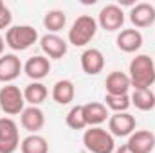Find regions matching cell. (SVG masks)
<instances>
[{"instance_id": "cell-1", "label": "cell", "mask_w": 155, "mask_h": 153, "mask_svg": "<svg viewBox=\"0 0 155 153\" xmlns=\"http://www.w3.org/2000/svg\"><path fill=\"white\" fill-rule=\"evenodd\" d=\"M128 77L134 86V90L139 88H150L155 83V63L146 54H137L130 61Z\"/></svg>"}, {"instance_id": "cell-2", "label": "cell", "mask_w": 155, "mask_h": 153, "mask_svg": "<svg viewBox=\"0 0 155 153\" xmlns=\"http://www.w3.org/2000/svg\"><path fill=\"white\" fill-rule=\"evenodd\" d=\"M83 144L90 153H114L116 151L114 135L108 130L101 128V126H92V128L85 130Z\"/></svg>"}, {"instance_id": "cell-3", "label": "cell", "mask_w": 155, "mask_h": 153, "mask_svg": "<svg viewBox=\"0 0 155 153\" xmlns=\"http://www.w3.org/2000/svg\"><path fill=\"white\" fill-rule=\"evenodd\" d=\"M96 33H97V22L88 15H81L69 29V41L74 47H85L96 36Z\"/></svg>"}, {"instance_id": "cell-4", "label": "cell", "mask_w": 155, "mask_h": 153, "mask_svg": "<svg viewBox=\"0 0 155 153\" xmlns=\"http://www.w3.org/2000/svg\"><path fill=\"white\" fill-rule=\"evenodd\" d=\"M38 41V31L31 25H13L5 33V45L13 50H27Z\"/></svg>"}, {"instance_id": "cell-5", "label": "cell", "mask_w": 155, "mask_h": 153, "mask_svg": "<svg viewBox=\"0 0 155 153\" xmlns=\"http://www.w3.org/2000/svg\"><path fill=\"white\" fill-rule=\"evenodd\" d=\"M0 108L7 115H18L25 108L24 92L16 85H5L0 88Z\"/></svg>"}, {"instance_id": "cell-6", "label": "cell", "mask_w": 155, "mask_h": 153, "mask_svg": "<svg viewBox=\"0 0 155 153\" xmlns=\"http://www.w3.org/2000/svg\"><path fill=\"white\" fill-rule=\"evenodd\" d=\"M20 148L18 126L11 117L0 119V153H15Z\"/></svg>"}, {"instance_id": "cell-7", "label": "cell", "mask_w": 155, "mask_h": 153, "mask_svg": "<svg viewBox=\"0 0 155 153\" xmlns=\"http://www.w3.org/2000/svg\"><path fill=\"white\" fill-rule=\"evenodd\" d=\"M97 24L108 31V33H114V31H119L124 24V13L123 9L116 5V4H108L105 5L101 11H99V18H97Z\"/></svg>"}, {"instance_id": "cell-8", "label": "cell", "mask_w": 155, "mask_h": 153, "mask_svg": "<svg viewBox=\"0 0 155 153\" xmlns=\"http://www.w3.org/2000/svg\"><path fill=\"white\" fill-rule=\"evenodd\" d=\"M108 132L114 137H128L135 132V117L128 112L114 114L108 117Z\"/></svg>"}, {"instance_id": "cell-9", "label": "cell", "mask_w": 155, "mask_h": 153, "mask_svg": "<svg viewBox=\"0 0 155 153\" xmlns=\"http://www.w3.org/2000/svg\"><path fill=\"white\" fill-rule=\"evenodd\" d=\"M130 22L139 27V29H144V27H150L155 24V7L148 2H141V4H135L130 11Z\"/></svg>"}, {"instance_id": "cell-10", "label": "cell", "mask_w": 155, "mask_h": 153, "mask_svg": "<svg viewBox=\"0 0 155 153\" xmlns=\"http://www.w3.org/2000/svg\"><path fill=\"white\" fill-rule=\"evenodd\" d=\"M126 146L135 153H152L155 148V135L150 130H139L134 132L128 137Z\"/></svg>"}, {"instance_id": "cell-11", "label": "cell", "mask_w": 155, "mask_h": 153, "mask_svg": "<svg viewBox=\"0 0 155 153\" xmlns=\"http://www.w3.org/2000/svg\"><path fill=\"white\" fill-rule=\"evenodd\" d=\"M40 45H41L45 58L49 60H60L67 54V41L60 38L58 34H45L40 40Z\"/></svg>"}, {"instance_id": "cell-12", "label": "cell", "mask_w": 155, "mask_h": 153, "mask_svg": "<svg viewBox=\"0 0 155 153\" xmlns=\"http://www.w3.org/2000/svg\"><path fill=\"white\" fill-rule=\"evenodd\" d=\"M22 61L16 54H4L0 56V81L2 83H11L22 72Z\"/></svg>"}, {"instance_id": "cell-13", "label": "cell", "mask_w": 155, "mask_h": 153, "mask_svg": "<svg viewBox=\"0 0 155 153\" xmlns=\"http://www.w3.org/2000/svg\"><path fill=\"white\" fill-rule=\"evenodd\" d=\"M105 67V56L99 49H87L81 54V69L88 76H96Z\"/></svg>"}, {"instance_id": "cell-14", "label": "cell", "mask_w": 155, "mask_h": 153, "mask_svg": "<svg viewBox=\"0 0 155 153\" xmlns=\"http://www.w3.org/2000/svg\"><path fill=\"white\" fill-rule=\"evenodd\" d=\"M116 43L119 50L132 54V52H137L143 47V34L137 29H123L117 34Z\"/></svg>"}, {"instance_id": "cell-15", "label": "cell", "mask_w": 155, "mask_h": 153, "mask_svg": "<svg viewBox=\"0 0 155 153\" xmlns=\"http://www.w3.org/2000/svg\"><path fill=\"white\" fill-rule=\"evenodd\" d=\"M83 115H85L87 126H90V128L103 124L110 117L108 108L105 106V103H97V101H92V103L83 105Z\"/></svg>"}, {"instance_id": "cell-16", "label": "cell", "mask_w": 155, "mask_h": 153, "mask_svg": "<svg viewBox=\"0 0 155 153\" xmlns=\"http://www.w3.org/2000/svg\"><path fill=\"white\" fill-rule=\"evenodd\" d=\"M20 122L29 133H36L45 124V115H43V112L38 106H27L20 114Z\"/></svg>"}, {"instance_id": "cell-17", "label": "cell", "mask_w": 155, "mask_h": 153, "mask_svg": "<svg viewBox=\"0 0 155 153\" xmlns=\"http://www.w3.org/2000/svg\"><path fill=\"white\" fill-rule=\"evenodd\" d=\"M24 72L31 77V79L40 81V79H43V77L51 72V61L45 56H33V58H29L25 61Z\"/></svg>"}, {"instance_id": "cell-18", "label": "cell", "mask_w": 155, "mask_h": 153, "mask_svg": "<svg viewBox=\"0 0 155 153\" xmlns=\"http://www.w3.org/2000/svg\"><path fill=\"white\" fill-rule=\"evenodd\" d=\"M105 86H107V94L123 96V94H128L132 83H130L128 74H124V72H121V70H114V72H110V74L107 76Z\"/></svg>"}, {"instance_id": "cell-19", "label": "cell", "mask_w": 155, "mask_h": 153, "mask_svg": "<svg viewBox=\"0 0 155 153\" xmlns=\"http://www.w3.org/2000/svg\"><path fill=\"white\" fill-rule=\"evenodd\" d=\"M74 96H76V88H74V83L71 79H60V81L54 83V86H52V99L58 105L72 103Z\"/></svg>"}, {"instance_id": "cell-20", "label": "cell", "mask_w": 155, "mask_h": 153, "mask_svg": "<svg viewBox=\"0 0 155 153\" xmlns=\"http://www.w3.org/2000/svg\"><path fill=\"white\" fill-rule=\"evenodd\" d=\"M132 105L141 110V112H150L155 108V92L152 88H139L134 90V94L130 96Z\"/></svg>"}, {"instance_id": "cell-21", "label": "cell", "mask_w": 155, "mask_h": 153, "mask_svg": "<svg viewBox=\"0 0 155 153\" xmlns=\"http://www.w3.org/2000/svg\"><path fill=\"white\" fill-rule=\"evenodd\" d=\"M47 96H49V90H47V86H45L43 83H40V81H35V83L27 85L25 90H24L25 103H29L31 106L41 105V103L47 99Z\"/></svg>"}, {"instance_id": "cell-22", "label": "cell", "mask_w": 155, "mask_h": 153, "mask_svg": "<svg viewBox=\"0 0 155 153\" xmlns=\"http://www.w3.org/2000/svg\"><path fill=\"white\" fill-rule=\"evenodd\" d=\"M20 151L22 153H49V144H47L45 137H41L38 133H31L20 142Z\"/></svg>"}, {"instance_id": "cell-23", "label": "cell", "mask_w": 155, "mask_h": 153, "mask_svg": "<svg viewBox=\"0 0 155 153\" xmlns=\"http://www.w3.org/2000/svg\"><path fill=\"white\" fill-rule=\"evenodd\" d=\"M65 24H67V15L60 9H51L43 16V25L47 31H51V34H56L58 31H61Z\"/></svg>"}, {"instance_id": "cell-24", "label": "cell", "mask_w": 155, "mask_h": 153, "mask_svg": "<svg viewBox=\"0 0 155 153\" xmlns=\"http://www.w3.org/2000/svg\"><path fill=\"white\" fill-rule=\"evenodd\" d=\"M132 101H130V96L128 94H123V96H112V94H107L105 96V106L108 110H112L114 114H121V112H126L130 108Z\"/></svg>"}, {"instance_id": "cell-25", "label": "cell", "mask_w": 155, "mask_h": 153, "mask_svg": "<svg viewBox=\"0 0 155 153\" xmlns=\"http://www.w3.org/2000/svg\"><path fill=\"white\" fill-rule=\"evenodd\" d=\"M65 122L72 130H85L87 128V121H85V115H83V105L72 106L69 110L67 117H65Z\"/></svg>"}, {"instance_id": "cell-26", "label": "cell", "mask_w": 155, "mask_h": 153, "mask_svg": "<svg viewBox=\"0 0 155 153\" xmlns=\"http://www.w3.org/2000/svg\"><path fill=\"white\" fill-rule=\"evenodd\" d=\"M11 20H13V15H11L9 7L0 0V29H7L11 25Z\"/></svg>"}, {"instance_id": "cell-27", "label": "cell", "mask_w": 155, "mask_h": 153, "mask_svg": "<svg viewBox=\"0 0 155 153\" xmlns=\"http://www.w3.org/2000/svg\"><path fill=\"white\" fill-rule=\"evenodd\" d=\"M116 153H135V151H132V150H130L126 144H123L121 148H117V150H116Z\"/></svg>"}, {"instance_id": "cell-28", "label": "cell", "mask_w": 155, "mask_h": 153, "mask_svg": "<svg viewBox=\"0 0 155 153\" xmlns=\"http://www.w3.org/2000/svg\"><path fill=\"white\" fill-rule=\"evenodd\" d=\"M4 49H5V40L0 36V56H4Z\"/></svg>"}]
</instances>
